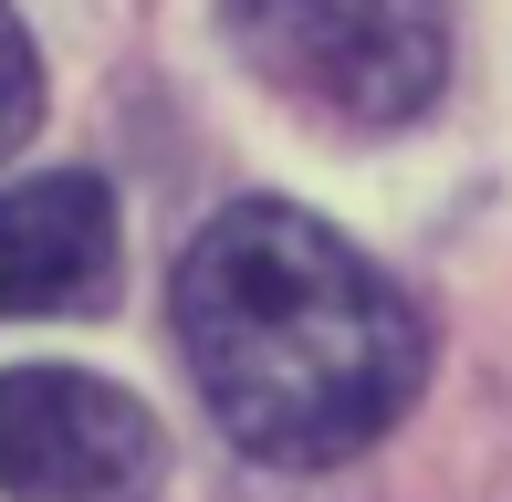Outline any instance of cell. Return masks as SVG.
Segmentation results:
<instances>
[{
	"instance_id": "obj_1",
	"label": "cell",
	"mask_w": 512,
	"mask_h": 502,
	"mask_svg": "<svg viewBox=\"0 0 512 502\" xmlns=\"http://www.w3.org/2000/svg\"><path fill=\"white\" fill-rule=\"evenodd\" d=\"M178 356L251 461L335 471L418 398L429 325L335 220L230 199L178 262Z\"/></svg>"
},
{
	"instance_id": "obj_2",
	"label": "cell",
	"mask_w": 512,
	"mask_h": 502,
	"mask_svg": "<svg viewBox=\"0 0 512 502\" xmlns=\"http://www.w3.org/2000/svg\"><path fill=\"white\" fill-rule=\"evenodd\" d=\"M241 63L324 126H418L450 84V0H220Z\"/></svg>"
},
{
	"instance_id": "obj_3",
	"label": "cell",
	"mask_w": 512,
	"mask_h": 502,
	"mask_svg": "<svg viewBox=\"0 0 512 502\" xmlns=\"http://www.w3.org/2000/svg\"><path fill=\"white\" fill-rule=\"evenodd\" d=\"M157 471H168V440L115 377L84 367L0 377V502H147Z\"/></svg>"
},
{
	"instance_id": "obj_4",
	"label": "cell",
	"mask_w": 512,
	"mask_h": 502,
	"mask_svg": "<svg viewBox=\"0 0 512 502\" xmlns=\"http://www.w3.org/2000/svg\"><path fill=\"white\" fill-rule=\"evenodd\" d=\"M115 293V189L95 168H42L0 189V314H95Z\"/></svg>"
},
{
	"instance_id": "obj_5",
	"label": "cell",
	"mask_w": 512,
	"mask_h": 502,
	"mask_svg": "<svg viewBox=\"0 0 512 502\" xmlns=\"http://www.w3.org/2000/svg\"><path fill=\"white\" fill-rule=\"evenodd\" d=\"M32 126H42V53L21 32V11L0 0V157L32 147Z\"/></svg>"
}]
</instances>
